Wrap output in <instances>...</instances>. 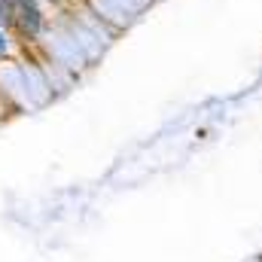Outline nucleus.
<instances>
[{
  "label": "nucleus",
  "mask_w": 262,
  "mask_h": 262,
  "mask_svg": "<svg viewBox=\"0 0 262 262\" xmlns=\"http://www.w3.org/2000/svg\"><path fill=\"white\" fill-rule=\"evenodd\" d=\"M18 37L9 31V28H0V61H9V58H15V52H18Z\"/></svg>",
  "instance_id": "nucleus-1"
},
{
  "label": "nucleus",
  "mask_w": 262,
  "mask_h": 262,
  "mask_svg": "<svg viewBox=\"0 0 262 262\" xmlns=\"http://www.w3.org/2000/svg\"><path fill=\"white\" fill-rule=\"evenodd\" d=\"M0 28L12 31V0H0Z\"/></svg>",
  "instance_id": "nucleus-2"
},
{
  "label": "nucleus",
  "mask_w": 262,
  "mask_h": 262,
  "mask_svg": "<svg viewBox=\"0 0 262 262\" xmlns=\"http://www.w3.org/2000/svg\"><path fill=\"white\" fill-rule=\"evenodd\" d=\"M43 3H46L49 9H64V6H70V3H73V0H43Z\"/></svg>",
  "instance_id": "nucleus-3"
}]
</instances>
